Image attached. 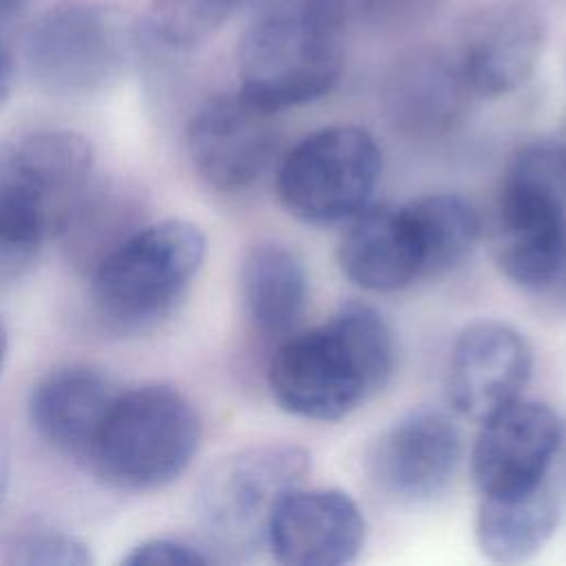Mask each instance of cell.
<instances>
[{
  "label": "cell",
  "instance_id": "obj_1",
  "mask_svg": "<svg viewBox=\"0 0 566 566\" xmlns=\"http://www.w3.org/2000/svg\"><path fill=\"white\" fill-rule=\"evenodd\" d=\"M394 360L385 316L371 305L347 303L325 323L281 338L268 365V387L283 411L334 422L387 385Z\"/></svg>",
  "mask_w": 566,
  "mask_h": 566
},
{
  "label": "cell",
  "instance_id": "obj_2",
  "mask_svg": "<svg viewBox=\"0 0 566 566\" xmlns=\"http://www.w3.org/2000/svg\"><path fill=\"white\" fill-rule=\"evenodd\" d=\"M93 146L66 128L0 142V285L27 274L93 184Z\"/></svg>",
  "mask_w": 566,
  "mask_h": 566
},
{
  "label": "cell",
  "instance_id": "obj_3",
  "mask_svg": "<svg viewBox=\"0 0 566 566\" xmlns=\"http://www.w3.org/2000/svg\"><path fill=\"white\" fill-rule=\"evenodd\" d=\"M206 234L186 219L146 221L88 274L91 305L115 334L157 325L184 298L206 261Z\"/></svg>",
  "mask_w": 566,
  "mask_h": 566
},
{
  "label": "cell",
  "instance_id": "obj_4",
  "mask_svg": "<svg viewBox=\"0 0 566 566\" xmlns=\"http://www.w3.org/2000/svg\"><path fill=\"white\" fill-rule=\"evenodd\" d=\"M502 274L524 290H548L566 272V144L533 139L509 161L493 228Z\"/></svg>",
  "mask_w": 566,
  "mask_h": 566
},
{
  "label": "cell",
  "instance_id": "obj_5",
  "mask_svg": "<svg viewBox=\"0 0 566 566\" xmlns=\"http://www.w3.org/2000/svg\"><path fill=\"white\" fill-rule=\"evenodd\" d=\"M199 440L197 409L179 389L139 385L115 394L86 469L115 489H161L190 467Z\"/></svg>",
  "mask_w": 566,
  "mask_h": 566
},
{
  "label": "cell",
  "instance_id": "obj_6",
  "mask_svg": "<svg viewBox=\"0 0 566 566\" xmlns=\"http://www.w3.org/2000/svg\"><path fill=\"white\" fill-rule=\"evenodd\" d=\"M310 464L303 447L285 442L252 444L214 462L195 495L210 548L228 559H250L265 548L272 513L303 484Z\"/></svg>",
  "mask_w": 566,
  "mask_h": 566
},
{
  "label": "cell",
  "instance_id": "obj_7",
  "mask_svg": "<svg viewBox=\"0 0 566 566\" xmlns=\"http://www.w3.org/2000/svg\"><path fill=\"white\" fill-rule=\"evenodd\" d=\"M343 22L252 13L237 49L239 93L270 113L314 102L343 73Z\"/></svg>",
  "mask_w": 566,
  "mask_h": 566
},
{
  "label": "cell",
  "instance_id": "obj_8",
  "mask_svg": "<svg viewBox=\"0 0 566 566\" xmlns=\"http://www.w3.org/2000/svg\"><path fill=\"white\" fill-rule=\"evenodd\" d=\"M382 170L374 135L354 124L325 126L292 146L276 170V195L298 221L325 226L360 212Z\"/></svg>",
  "mask_w": 566,
  "mask_h": 566
},
{
  "label": "cell",
  "instance_id": "obj_9",
  "mask_svg": "<svg viewBox=\"0 0 566 566\" xmlns=\"http://www.w3.org/2000/svg\"><path fill=\"white\" fill-rule=\"evenodd\" d=\"M24 62L31 77L49 93H93L122 71V24L104 7L88 2L55 4L27 31Z\"/></svg>",
  "mask_w": 566,
  "mask_h": 566
},
{
  "label": "cell",
  "instance_id": "obj_10",
  "mask_svg": "<svg viewBox=\"0 0 566 566\" xmlns=\"http://www.w3.org/2000/svg\"><path fill=\"white\" fill-rule=\"evenodd\" d=\"M274 115L243 93L206 99L188 122V157L203 184L237 192L254 184L276 148Z\"/></svg>",
  "mask_w": 566,
  "mask_h": 566
},
{
  "label": "cell",
  "instance_id": "obj_11",
  "mask_svg": "<svg viewBox=\"0 0 566 566\" xmlns=\"http://www.w3.org/2000/svg\"><path fill=\"white\" fill-rule=\"evenodd\" d=\"M462 455L458 427L438 409H413L391 422L369 447L374 486L402 504L440 495Z\"/></svg>",
  "mask_w": 566,
  "mask_h": 566
},
{
  "label": "cell",
  "instance_id": "obj_12",
  "mask_svg": "<svg viewBox=\"0 0 566 566\" xmlns=\"http://www.w3.org/2000/svg\"><path fill=\"white\" fill-rule=\"evenodd\" d=\"M544 42L546 20L537 4L515 0L473 13L453 57L473 95L500 97L535 73Z\"/></svg>",
  "mask_w": 566,
  "mask_h": 566
},
{
  "label": "cell",
  "instance_id": "obj_13",
  "mask_svg": "<svg viewBox=\"0 0 566 566\" xmlns=\"http://www.w3.org/2000/svg\"><path fill=\"white\" fill-rule=\"evenodd\" d=\"M533 371V349L526 336L502 321L467 325L449 356L447 398L464 418L482 422L522 398Z\"/></svg>",
  "mask_w": 566,
  "mask_h": 566
},
{
  "label": "cell",
  "instance_id": "obj_14",
  "mask_svg": "<svg viewBox=\"0 0 566 566\" xmlns=\"http://www.w3.org/2000/svg\"><path fill=\"white\" fill-rule=\"evenodd\" d=\"M564 438L559 413L539 400L517 398L482 420L471 449V478L482 493H504L546 480Z\"/></svg>",
  "mask_w": 566,
  "mask_h": 566
},
{
  "label": "cell",
  "instance_id": "obj_15",
  "mask_svg": "<svg viewBox=\"0 0 566 566\" xmlns=\"http://www.w3.org/2000/svg\"><path fill=\"white\" fill-rule=\"evenodd\" d=\"M365 535V515L349 493L301 484L272 513L265 548L287 566H343L358 557Z\"/></svg>",
  "mask_w": 566,
  "mask_h": 566
},
{
  "label": "cell",
  "instance_id": "obj_16",
  "mask_svg": "<svg viewBox=\"0 0 566 566\" xmlns=\"http://www.w3.org/2000/svg\"><path fill=\"white\" fill-rule=\"evenodd\" d=\"M111 380L97 369L69 363L46 371L29 394V422L64 458L88 467L99 429L115 398Z\"/></svg>",
  "mask_w": 566,
  "mask_h": 566
},
{
  "label": "cell",
  "instance_id": "obj_17",
  "mask_svg": "<svg viewBox=\"0 0 566 566\" xmlns=\"http://www.w3.org/2000/svg\"><path fill=\"white\" fill-rule=\"evenodd\" d=\"M343 274L367 292H396L422 279L402 206H365L338 241Z\"/></svg>",
  "mask_w": 566,
  "mask_h": 566
},
{
  "label": "cell",
  "instance_id": "obj_18",
  "mask_svg": "<svg viewBox=\"0 0 566 566\" xmlns=\"http://www.w3.org/2000/svg\"><path fill=\"white\" fill-rule=\"evenodd\" d=\"M471 95L453 53L449 55L438 49L402 53L385 82L391 117L413 130L447 128Z\"/></svg>",
  "mask_w": 566,
  "mask_h": 566
},
{
  "label": "cell",
  "instance_id": "obj_19",
  "mask_svg": "<svg viewBox=\"0 0 566 566\" xmlns=\"http://www.w3.org/2000/svg\"><path fill=\"white\" fill-rule=\"evenodd\" d=\"M559 524V504L546 480L504 493H482L475 513V539L495 564H522L535 557Z\"/></svg>",
  "mask_w": 566,
  "mask_h": 566
},
{
  "label": "cell",
  "instance_id": "obj_20",
  "mask_svg": "<svg viewBox=\"0 0 566 566\" xmlns=\"http://www.w3.org/2000/svg\"><path fill=\"white\" fill-rule=\"evenodd\" d=\"M239 294L254 332L268 338H283L305 312V263L283 243H254L239 268Z\"/></svg>",
  "mask_w": 566,
  "mask_h": 566
},
{
  "label": "cell",
  "instance_id": "obj_21",
  "mask_svg": "<svg viewBox=\"0 0 566 566\" xmlns=\"http://www.w3.org/2000/svg\"><path fill=\"white\" fill-rule=\"evenodd\" d=\"M142 223V203L126 186L93 184L71 212L60 239L69 261L91 274L95 265Z\"/></svg>",
  "mask_w": 566,
  "mask_h": 566
},
{
  "label": "cell",
  "instance_id": "obj_22",
  "mask_svg": "<svg viewBox=\"0 0 566 566\" xmlns=\"http://www.w3.org/2000/svg\"><path fill=\"white\" fill-rule=\"evenodd\" d=\"M402 208L418 248L422 276H440L471 256L482 223L464 197L436 192L411 199Z\"/></svg>",
  "mask_w": 566,
  "mask_h": 566
},
{
  "label": "cell",
  "instance_id": "obj_23",
  "mask_svg": "<svg viewBox=\"0 0 566 566\" xmlns=\"http://www.w3.org/2000/svg\"><path fill=\"white\" fill-rule=\"evenodd\" d=\"M245 0H155L148 11L150 38L168 51H190L208 42Z\"/></svg>",
  "mask_w": 566,
  "mask_h": 566
},
{
  "label": "cell",
  "instance_id": "obj_24",
  "mask_svg": "<svg viewBox=\"0 0 566 566\" xmlns=\"http://www.w3.org/2000/svg\"><path fill=\"white\" fill-rule=\"evenodd\" d=\"M0 562L13 566H86L93 557L88 546L71 533L29 528L0 544Z\"/></svg>",
  "mask_w": 566,
  "mask_h": 566
},
{
  "label": "cell",
  "instance_id": "obj_25",
  "mask_svg": "<svg viewBox=\"0 0 566 566\" xmlns=\"http://www.w3.org/2000/svg\"><path fill=\"white\" fill-rule=\"evenodd\" d=\"M128 566H157V564H208L214 562L212 555H208L201 546H195L184 539L172 537H155L146 539L128 551V555L122 559Z\"/></svg>",
  "mask_w": 566,
  "mask_h": 566
},
{
  "label": "cell",
  "instance_id": "obj_26",
  "mask_svg": "<svg viewBox=\"0 0 566 566\" xmlns=\"http://www.w3.org/2000/svg\"><path fill=\"white\" fill-rule=\"evenodd\" d=\"M252 13H296L345 22L352 0H245Z\"/></svg>",
  "mask_w": 566,
  "mask_h": 566
},
{
  "label": "cell",
  "instance_id": "obj_27",
  "mask_svg": "<svg viewBox=\"0 0 566 566\" xmlns=\"http://www.w3.org/2000/svg\"><path fill=\"white\" fill-rule=\"evenodd\" d=\"M13 84V60L7 46L0 42V106L7 102Z\"/></svg>",
  "mask_w": 566,
  "mask_h": 566
},
{
  "label": "cell",
  "instance_id": "obj_28",
  "mask_svg": "<svg viewBox=\"0 0 566 566\" xmlns=\"http://www.w3.org/2000/svg\"><path fill=\"white\" fill-rule=\"evenodd\" d=\"M7 489H9V449H7V440L0 431V509L7 497Z\"/></svg>",
  "mask_w": 566,
  "mask_h": 566
},
{
  "label": "cell",
  "instance_id": "obj_29",
  "mask_svg": "<svg viewBox=\"0 0 566 566\" xmlns=\"http://www.w3.org/2000/svg\"><path fill=\"white\" fill-rule=\"evenodd\" d=\"M31 0H0V20L20 13Z\"/></svg>",
  "mask_w": 566,
  "mask_h": 566
},
{
  "label": "cell",
  "instance_id": "obj_30",
  "mask_svg": "<svg viewBox=\"0 0 566 566\" xmlns=\"http://www.w3.org/2000/svg\"><path fill=\"white\" fill-rule=\"evenodd\" d=\"M4 356H7V334H4V327L0 325V369H2Z\"/></svg>",
  "mask_w": 566,
  "mask_h": 566
},
{
  "label": "cell",
  "instance_id": "obj_31",
  "mask_svg": "<svg viewBox=\"0 0 566 566\" xmlns=\"http://www.w3.org/2000/svg\"><path fill=\"white\" fill-rule=\"evenodd\" d=\"M531 2H539V0H531Z\"/></svg>",
  "mask_w": 566,
  "mask_h": 566
}]
</instances>
